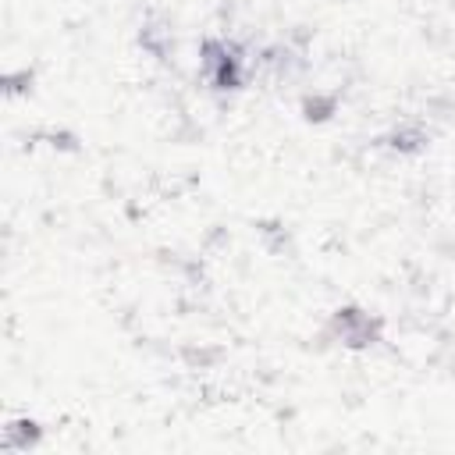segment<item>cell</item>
I'll list each match as a JSON object with an SVG mask.
<instances>
[{"mask_svg": "<svg viewBox=\"0 0 455 455\" xmlns=\"http://www.w3.org/2000/svg\"><path fill=\"white\" fill-rule=\"evenodd\" d=\"M32 139H46L50 149L57 153H78V135L71 128H46V132H36Z\"/></svg>", "mask_w": 455, "mask_h": 455, "instance_id": "cell-11", "label": "cell"}, {"mask_svg": "<svg viewBox=\"0 0 455 455\" xmlns=\"http://www.w3.org/2000/svg\"><path fill=\"white\" fill-rule=\"evenodd\" d=\"M263 68L270 71V75H277V78H291L295 71H302L306 68V50H299L295 43H274V46H267L263 50Z\"/></svg>", "mask_w": 455, "mask_h": 455, "instance_id": "cell-4", "label": "cell"}, {"mask_svg": "<svg viewBox=\"0 0 455 455\" xmlns=\"http://www.w3.org/2000/svg\"><path fill=\"white\" fill-rule=\"evenodd\" d=\"M323 334L348 352H370L373 345L384 341V320L377 313L355 306V302H345L327 316Z\"/></svg>", "mask_w": 455, "mask_h": 455, "instance_id": "cell-1", "label": "cell"}, {"mask_svg": "<svg viewBox=\"0 0 455 455\" xmlns=\"http://www.w3.org/2000/svg\"><path fill=\"white\" fill-rule=\"evenodd\" d=\"M36 89V68H14L4 75V96H28Z\"/></svg>", "mask_w": 455, "mask_h": 455, "instance_id": "cell-10", "label": "cell"}, {"mask_svg": "<svg viewBox=\"0 0 455 455\" xmlns=\"http://www.w3.org/2000/svg\"><path fill=\"white\" fill-rule=\"evenodd\" d=\"M43 444V423L32 416H18L4 427V448L7 451H36Z\"/></svg>", "mask_w": 455, "mask_h": 455, "instance_id": "cell-5", "label": "cell"}, {"mask_svg": "<svg viewBox=\"0 0 455 455\" xmlns=\"http://www.w3.org/2000/svg\"><path fill=\"white\" fill-rule=\"evenodd\" d=\"M199 64H203L206 82L217 92H235L245 82V57H242V46L235 39L206 36L199 43Z\"/></svg>", "mask_w": 455, "mask_h": 455, "instance_id": "cell-2", "label": "cell"}, {"mask_svg": "<svg viewBox=\"0 0 455 455\" xmlns=\"http://www.w3.org/2000/svg\"><path fill=\"white\" fill-rule=\"evenodd\" d=\"M139 43H142V50H146V53H153L156 60H167V57L174 53V39H171V28H164V25H153V21H146V25H142V32H139Z\"/></svg>", "mask_w": 455, "mask_h": 455, "instance_id": "cell-9", "label": "cell"}, {"mask_svg": "<svg viewBox=\"0 0 455 455\" xmlns=\"http://www.w3.org/2000/svg\"><path fill=\"white\" fill-rule=\"evenodd\" d=\"M256 228H259V242H263V249H267L270 256H288V252L295 249L288 224H281V220H259Z\"/></svg>", "mask_w": 455, "mask_h": 455, "instance_id": "cell-8", "label": "cell"}, {"mask_svg": "<svg viewBox=\"0 0 455 455\" xmlns=\"http://www.w3.org/2000/svg\"><path fill=\"white\" fill-rule=\"evenodd\" d=\"M178 359H181L188 370H213V366H220L224 348H217V345H210V341H188V345L178 348Z\"/></svg>", "mask_w": 455, "mask_h": 455, "instance_id": "cell-7", "label": "cell"}, {"mask_svg": "<svg viewBox=\"0 0 455 455\" xmlns=\"http://www.w3.org/2000/svg\"><path fill=\"white\" fill-rule=\"evenodd\" d=\"M299 114H302L306 124H327L338 114V96L327 92V89H309L299 100Z\"/></svg>", "mask_w": 455, "mask_h": 455, "instance_id": "cell-6", "label": "cell"}, {"mask_svg": "<svg viewBox=\"0 0 455 455\" xmlns=\"http://www.w3.org/2000/svg\"><path fill=\"white\" fill-rule=\"evenodd\" d=\"M427 142H430V132L419 121H398L391 132L380 135V146H387L398 156H416L427 149Z\"/></svg>", "mask_w": 455, "mask_h": 455, "instance_id": "cell-3", "label": "cell"}]
</instances>
